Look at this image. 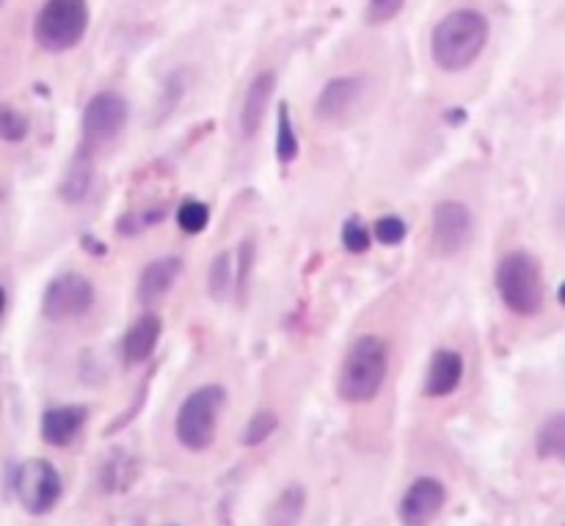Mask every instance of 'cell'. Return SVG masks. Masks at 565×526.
I'll use <instances>...</instances> for the list:
<instances>
[{"label":"cell","mask_w":565,"mask_h":526,"mask_svg":"<svg viewBox=\"0 0 565 526\" xmlns=\"http://www.w3.org/2000/svg\"><path fill=\"white\" fill-rule=\"evenodd\" d=\"M97 292L94 285L81 273H61L47 285L42 296V314L53 323H66L92 312Z\"/></svg>","instance_id":"9"},{"label":"cell","mask_w":565,"mask_h":526,"mask_svg":"<svg viewBox=\"0 0 565 526\" xmlns=\"http://www.w3.org/2000/svg\"><path fill=\"white\" fill-rule=\"evenodd\" d=\"M31 132V121L14 105H0V141L20 143Z\"/></svg>","instance_id":"23"},{"label":"cell","mask_w":565,"mask_h":526,"mask_svg":"<svg viewBox=\"0 0 565 526\" xmlns=\"http://www.w3.org/2000/svg\"><path fill=\"white\" fill-rule=\"evenodd\" d=\"M88 422L86 406H55L42 414V439L50 447H70Z\"/></svg>","instance_id":"14"},{"label":"cell","mask_w":565,"mask_h":526,"mask_svg":"<svg viewBox=\"0 0 565 526\" xmlns=\"http://www.w3.org/2000/svg\"><path fill=\"white\" fill-rule=\"evenodd\" d=\"M406 221L397 218V215H384V218L375 221V237H379V243H384V246H401V243L406 240Z\"/></svg>","instance_id":"28"},{"label":"cell","mask_w":565,"mask_h":526,"mask_svg":"<svg viewBox=\"0 0 565 526\" xmlns=\"http://www.w3.org/2000/svg\"><path fill=\"white\" fill-rule=\"evenodd\" d=\"M130 119V105L119 92H99L88 99L83 110V152H97L99 147L119 138Z\"/></svg>","instance_id":"7"},{"label":"cell","mask_w":565,"mask_h":526,"mask_svg":"<svg viewBox=\"0 0 565 526\" xmlns=\"http://www.w3.org/2000/svg\"><path fill=\"white\" fill-rule=\"evenodd\" d=\"M160 334H163V320L154 312H143L141 318L132 320V325L125 331L119 345L125 367H138V364L147 362L154 353V347H158Z\"/></svg>","instance_id":"12"},{"label":"cell","mask_w":565,"mask_h":526,"mask_svg":"<svg viewBox=\"0 0 565 526\" xmlns=\"http://www.w3.org/2000/svg\"><path fill=\"white\" fill-rule=\"evenodd\" d=\"M463 380V356L450 347H441L434 353L425 375V395L428 397H447L461 386Z\"/></svg>","instance_id":"16"},{"label":"cell","mask_w":565,"mask_h":526,"mask_svg":"<svg viewBox=\"0 0 565 526\" xmlns=\"http://www.w3.org/2000/svg\"><path fill=\"white\" fill-rule=\"evenodd\" d=\"M494 285L508 312L516 318H535L546 303V281L541 262L530 251H508L497 262Z\"/></svg>","instance_id":"3"},{"label":"cell","mask_w":565,"mask_h":526,"mask_svg":"<svg viewBox=\"0 0 565 526\" xmlns=\"http://www.w3.org/2000/svg\"><path fill=\"white\" fill-rule=\"evenodd\" d=\"M447 505V489L436 477H417L403 494L397 516L403 526H430Z\"/></svg>","instance_id":"10"},{"label":"cell","mask_w":565,"mask_h":526,"mask_svg":"<svg viewBox=\"0 0 565 526\" xmlns=\"http://www.w3.org/2000/svg\"><path fill=\"white\" fill-rule=\"evenodd\" d=\"M3 309H6V292L3 287H0V314H3Z\"/></svg>","instance_id":"31"},{"label":"cell","mask_w":565,"mask_h":526,"mask_svg":"<svg viewBox=\"0 0 565 526\" xmlns=\"http://www.w3.org/2000/svg\"><path fill=\"white\" fill-rule=\"evenodd\" d=\"M276 430H279V414L257 411L252 419H248L246 430H243V444L246 447L265 444Z\"/></svg>","instance_id":"24"},{"label":"cell","mask_w":565,"mask_h":526,"mask_svg":"<svg viewBox=\"0 0 565 526\" xmlns=\"http://www.w3.org/2000/svg\"><path fill=\"white\" fill-rule=\"evenodd\" d=\"M94 176V154L77 149L75 160H72L70 171H66L64 182H61L58 193L66 204H77L88 196V187H92Z\"/></svg>","instance_id":"18"},{"label":"cell","mask_w":565,"mask_h":526,"mask_svg":"<svg viewBox=\"0 0 565 526\" xmlns=\"http://www.w3.org/2000/svg\"><path fill=\"white\" fill-rule=\"evenodd\" d=\"M88 20L86 0H44L33 22V39L44 53H66L83 42Z\"/></svg>","instance_id":"5"},{"label":"cell","mask_w":565,"mask_h":526,"mask_svg":"<svg viewBox=\"0 0 565 526\" xmlns=\"http://www.w3.org/2000/svg\"><path fill=\"white\" fill-rule=\"evenodd\" d=\"M489 17L478 9H456L436 22L430 33V58L441 72H463L489 44Z\"/></svg>","instance_id":"1"},{"label":"cell","mask_w":565,"mask_h":526,"mask_svg":"<svg viewBox=\"0 0 565 526\" xmlns=\"http://www.w3.org/2000/svg\"><path fill=\"white\" fill-rule=\"evenodd\" d=\"M274 88H276V75L270 69H263L254 75V80L248 83L246 97H243V108H241V136L246 141H252L254 136L263 127L265 114H268V105L274 99Z\"/></svg>","instance_id":"13"},{"label":"cell","mask_w":565,"mask_h":526,"mask_svg":"<svg viewBox=\"0 0 565 526\" xmlns=\"http://www.w3.org/2000/svg\"><path fill=\"white\" fill-rule=\"evenodd\" d=\"M364 94V77L359 75H340L331 77L323 88H320L318 99H315V119L326 121H340L342 116L351 114L356 103Z\"/></svg>","instance_id":"11"},{"label":"cell","mask_w":565,"mask_h":526,"mask_svg":"<svg viewBox=\"0 0 565 526\" xmlns=\"http://www.w3.org/2000/svg\"><path fill=\"white\" fill-rule=\"evenodd\" d=\"M177 224H180V229L188 232V235H199V232L207 229L210 207L204 202H196V198H188V202H182L180 210H177Z\"/></svg>","instance_id":"25"},{"label":"cell","mask_w":565,"mask_h":526,"mask_svg":"<svg viewBox=\"0 0 565 526\" xmlns=\"http://www.w3.org/2000/svg\"><path fill=\"white\" fill-rule=\"evenodd\" d=\"M406 0H367L364 6V22L367 25H386L403 11Z\"/></svg>","instance_id":"27"},{"label":"cell","mask_w":565,"mask_h":526,"mask_svg":"<svg viewBox=\"0 0 565 526\" xmlns=\"http://www.w3.org/2000/svg\"><path fill=\"white\" fill-rule=\"evenodd\" d=\"M0 3H3V0H0Z\"/></svg>","instance_id":"32"},{"label":"cell","mask_w":565,"mask_h":526,"mask_svg":"<svg viewBox=\"0 0 565 526\" xmlns=\"http://www.w3.org/2000/svg\"><path fill=\"white\" fill-rule=\"evenodd\" d=\"M342 246L351 254H364L373 243H370V229L362 218H348L342 226Z\"/></svg>","instance_id":"26"},{"label":"cell","mask_w":565,"mask_h":526,"mask_svg":"<svg viewBox=\"0 0 565 526\" xmlns=\"http://www.w3.org/2000/svg\"><path fill=\"white\" fill-rule=\"evenodd\" d=\"M232 290H235V257H232V251H221L210 262L207 292L213 301H226Z\"/></svg>","instance_id":"21"},{"label":"cell","mask_w":565,"mask_h":526,"mask_svg":"<svg viewBox=\"0 0 565 526\" xmlns=\"http://www.w3.org/2000/svg\"><path fill=\"white\" fill-rule=\"evenodd\" d=\"M182 94H185V72L174 69L169 77H166L163 92H160V114L169 116L171 110L177 108V103L182 99Z\"/></svg>","instance_id":"29"},{"label":"cell","mask_w":565,"mask_h":526,"mask_svg":"<svg viewBox=\"0 0 565 526\" xmlns=\"http://www.w3.org/2000/svg\"><path fill=\"white\" fill-rule=\"evenodd\" d=\"M132 477H136V463L130 461V455L121 450L110 452L108 461L99 469V489L105 491H127L130 489Z\"/></svg>","instance_id":"20"},{"label":"cell","mask_w":565,"mask_h":526,"mask_svg":"<svg viewBox=\"0 0 565 526\" xmlns=\"http://www.w3.org/2000/svg\"><path fill=\"white\" fill-rule=\"evenodd\" d=\"M182 273V259L180 257H160L154 262H149L147 268L138 276V301L143 307H154L158 301H163L171 292V287L177 285Z\"/></svg>","instance_id":"15"},{"label":"cell","mask_w":565,"mask_h":526,"mask_svg":"<svg viewBox=\"0 0 565 526\" xmlns=\"http://www.w3.org/2000/svg\"><path fill=\"white\" fill-rule=\"evenodd\" d=\"M276 158L285 165L298 158V136L287 103H279V116H276Z\"/></svg>","instance_id":"22"},{"label":"cell","mask_w":565,"mask_h":526,"mask_svg":"<svg viewBox=\"0 0 565 526\" xmlns=\"http://www.w3.org/2000/svg\"><path fill=\"white\" fill-rule=\"evenodd\" d=\"M226 406V389L218 384H204L182 400L174 419V436L182 450L207 452L218 433V419Z\"/></svg>","instance_id":"4"},{"label":"cell","mask_w":565,"mask_h":526,"mask_svg":"<svg viewBox=\"0 0 565 526\" xmlns=\"http://www.w3.org/2000/svg\"><path fill=\"white\" fill-rule=\"evenodd\" d=\"M475 237V215L463 202H439L430 215V248L436 257H458Z\"/></svg>","instance_id":"8"},{"label":"cell","mask_w":565,"mask_h":526,"mask_svg":"<svg viewBox=\"0 0 565 526\" xmlns=\"http://www.w3.org/2000/svg\"><path fill=\"white\" fill-rule=\"evenodd\" d=\"M390 373V347L381 336L364 334L348 347L337 375V391L351 406H362L379 397Z\"/></svg>","instance_id":"2"},{"label":"cell","mask_w":565,"mask_h":526,"mask_svg":"<svg viewBox=\"0 0 565 526\" xmlns=\"http://www.w3.org/2000/svg\"><path fill=\"white\" fill-rule=\"evenodd\" d=\"M235 257V290H246L248 287V276H252V268H254V257H257V251H254V240H243L241 248H237V254H232Z\"/></svg>","instance_id":"30"},{"label":"cell","mask_w":565,"mask_h":526,"mask_svg":"<svg viewBox=\"0 0 565 526\" xmlns=\"http://www.w3.org/2000/svg\"><path fill=\"white\" fill-rule=\"evenodd\" d=\"M17 502L31 516H47L53 507L61 502L64 494V483H61L58 469L44 458H31V461L20 463L11 480Z\"/></svg>","instance_id":"6"},{"label":"cell","mask_w":565,"mask_h":526,"mask_svg":"<svg viewBox=\"0 0 565 526\" xmlns=\"http://www.w3.org/2000/svg\"><path fill=\"white\" fill-rule=\"evenodd\" d=\"M307 513V489L298 483L287 485L268 507L265 526H298Z\"/></svg>","instance_id":"17"},{"label":"cell","mask_w":565,"mask_h":526,"mask_svg":"<svg viewBox=\"0 0 565 526\" xmlns=\"http://www.w3.org/2000/svg\"><path fill=\"white\" fill-rule=\"evenodd\" d=\"M535 455L541 461H563L565 455V417L552 414L550 419L539 425L535 433Z\"/></svg>","instance_id":"19"}]
</instances>
